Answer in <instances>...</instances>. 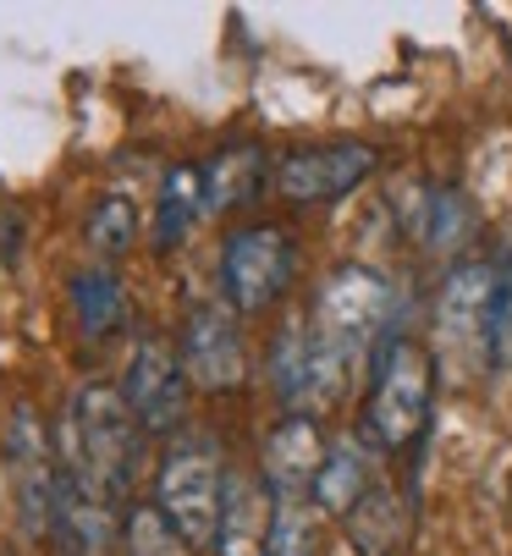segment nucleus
<instances>
[{"label":"nucleus","instance_id":"f257e3e1","mask_svg":"<svg viewBox=\"0 0 512 556\" xmlns=\"http://www.w3.org/2000/svg\"><path fill=\"white\" fill-rule=\"evenodd\" d=\"M138 435L143 425L133 419L127 396L116 386H77L66 403V473L95 496L116 502L133 485L138 468Z\"/></svg>","mask_w":512,"mask_h":556},{"label":"nucleus","instance_id":"f03ea898","mask_svg":"<svg viewBox=\"0 0 512 556\" xmlns=\"http://www.w3.org/2000/svg\"><path fill=\"white\" fill-rule=\"evenodd\" d=\"M386 320H391V287H386V276L370 270V265H341V270L325 276V287L314 298L309 331L320 337V348H330L341 364L353 369L375 348Z\"/></svg>","mask_w":512,"mask_h":556},{"label":"nucleus","instance_id":"7ed1b4c3","mask_svg":"<svg viewBox=\"0 0 512 556\" xmlns=\"http://www.w3.org/2000/svg\"><path fill=\"white\" fill-rule=\"evenodd\" d=\"M221 502H226L221 457L204 441L171 446L165 463H160V473H154V513L177 529L188 545H215V534H221Z\"/></svg>","mask_w":512,"mask_h":556},{"label":"nucleus","instance_id":"20e7f679","mask_svg":"<svg viewBox=\"0 0 512 556\" xmlns=\"http://www.w3.org/2000/svg\"><path fill=\"white\" fill-rule=\"evenodd\" d=\"M430 391H436L430 353L408 337H391L370 386V435L380 446H408L430 419Z\"/></svg>","mask_w":512,"mask_h":556},{"label":"nucleus","instance_id":"39448f33","mask_svg":"<svg viewBox=\"0 0 512 556\" xmlns=\"http://www.w3.org/2000/svg\"><path fill=\"white\" fill-rule=\"evenodd\" d=\"M292 287V237L282 226H242L226 237L221 292L237 314H260Z\"/></svg>","mask_w":512,"mask_h":556},{"label":"nucleus","instance_id":"423d86ee","mask_svg":"<svg viewBox=\"0 0 512 556\" xmlns=\"http://www.w3.org/2000/svg\"><path fill=\"white\" fill-rule=\"evenodd\" d=\"M496 270L469 260L441 281V303H436V331L441 348L458 369H474L479 358H490V326H496Z\"/></svg>","mask_w":512,"mask_h":556},{"label":"nucleus","instance_id":"0eeeda50","mask_svg":"<svg viewBox=\"0 0 512 556\" xmlns=\"http://www.w3.org/2000/svg\"><path fill=\"white\" fill-rule=\"evenodd\" d=\"M271 375H276V391L292 414H320L330 408L341 386H348V364H341L330 348H320V337L298 320L282 331L276 342V358H271Z\"/></svg>","mask_w":512,"mask_h":556},{"label":"nucleus","instance_id":"6e6552de","mask_svg":"<svg viewBox=\"0 0 512 556\" xmlns=\"http://www.w3.org/2000/svg\"><path fill=\"white\" fill-rule=\"evenodd\" d=\"M380 166V154L370 143H320V149H292L276 166V188L292 204H330L341 193H353L370 172Z\"/></svg>","mask_w":512,"mask_h":556},{"label":"nucleus","instance_id":"1a4fd4ad","mask_svg":"<svg viewBox=\"0 0 512 556\" xmlns=\"http://www.w3.org/2000/svg\"><path fill=\"white\" fill-rule=\"evenodd\" d=\"M183 386H188V369H183L177 353H171L160 337L138 342V353L127 364V380H122V396H127L133 419L149 435H160V430H171L183 419Z\"/></svg>","mask_w":512,"mask_h":556},{"label":"nucleus","instance_id":"9d476101","mask_svg":"<svg viewBox=\"0 0 512 556\" xmlns=\"http://www.w3.org/2000/svg\"><path fill=\"white\" fill-rule=\"evenodd\" d=\"M183 369L193 386L204 391H232L242 386V337H237V320H232V308L221 303H199L188 314V326H183Z\"/></svg>","mask_w":512,"mask_h":556},{"label":"nucleus","instance_id":"9b49d317","mask_svg":"<svg viewBox=\"0 0 512 556\" xmlns=\"http://www.w3.org/2000/svg\"><path fill=\"white\" fill-rule=\"evenodd\" d=\"M7 457H12V473H17V491H23V518L28 529L39 534L45 523H55V496H61V480L50 468V446H45V430L28 408L12 414V430H7Z\"/></svg>","mask_w":512,"mask_h":556},{"label":"nucleus","instance_id":"f8f14e48","mask_svg":"<svg viewBox=\"0 0 512 556\" xmlns=\"http://www.w3.org/2000/svg\"><path fill=\"white\" fill-rule=\"evenodd\" d=\"M320 463H325V441H320V425L309 414H292L287 425L271 430V441H265V480H271V491L282 502H298L303 491H314Z\"/></svg>","mask_w":512,"mask_h":556},{"label":"nucleus","instance_id":"ddd939ff","mask_svg":"<svg viewBox=\"0 0 512 556\" xmlns=\"http://www.w3.org/2000/svg\"><path fill=\"white\" fill-rule=\"evenodd\" d=\"M276 540V507L253 480H226V502H221V534L215 551L221 556H271Z\"/></svg>","mask_w":512,"mask_h":556},{"label":"nucleus","instance_id":"4468645a","mask_svg":"<svg viewBox=\"0 0 512 556\" xmlns=\"http://www.w3.org/2000/svg\"><path fill=\"white\" fill-rule=\"evenodd\" d=\"M375 491V473H370V452L359 441H336L320 463V480H314V502L336 518H353L364 507V496Z\"/></svg>","mask_w":512,"mask_h":556},{"label":"nucleus","instance_id":"2eb2a0df","mask_svg":"<svg viewBox=\"0 0 512 556\" xmlns=\"http://www.w3.org/2000/svg\"><path fill=\"white\" fill-rule=\"evenodd\" d=\"M265 188V154L260 149H221L204 166V210H237Z\"/></svg>","mask_w":512,"mask_h":556},{"label":"nucleus","instance_id":"dca6fc26","mask_svg":"<svg viewBox=\"0 0 512 556\" xmlns=\"http://www.w3.org/2000/svg\"><path fill=\"white\" fill-rule=\"evenodd\" d=\"M204 210V172L199 166H177L160 182V215H154V249H177L188 220Z\"/></svg>","mask_w":512,"mask_h":556},{"label":"nucleus","instance_id":"f3484780","mask_svg":"<svg viewBox=\"0 0 512 556\" xmlns=\"http://www.w3.org/2000/svg\"><path fill=\"white\" fill-rule=\"evenodd\" d=\"M413 231H419V243L424 249H458L463 237H469V199L458 188H436L430 199H419L413 204Z\"/></svg>","mask_w":512,"mask_h":556},{"label":"nucleus","instance_id":"a211bd4d","mask_svg":"<svg viewBox=\"0 0 512 556\" xmlns=\"http://www.w3.org/2000/svg\"><path fill=\"white\" fill-rule=\"evenodd\" d=\"M72 314H77V326L83 337H111L116 326V314H122V287L111 270H77L72 276Z\"/></svg>","mask_w":512,"mask_h":556},{"label":"nucleus","instance_id":"6ab92c4d","mask_svg":"<svg viewBox=\"0 0 512 556\" xmlns=\"http://www.w3.org/2000/svg\"><path fill=\"white\" fill-rule=\"evenodd\" d=\"M83 231H89V243L100 254H122V249H133V237H138V210L127 199H100L89 210V226Z\"/></svg>","mask_w":512,"mask_h":556},{"label":"nucleus","instance_id":"aec40b11","mask_svg":"<svg viewBox=\"0 0 512 556\" xmlns=\"http://www.w3.org/2000/svg\"><path fill=\"white\" fill-rule=\"evenodd\" d=\"M353 540H359V551L364 556H380L391 540H397V502L375 485L370 496H364V507L353 513Z\"/></svg>","mask_w":512,"mask_h":556},{"label":"nucleus","instance_id":"412c9836","mask_svg":"<svg viewBox=\"0 0 512 556\" xmlns=\"http://www.w3.org/2000/svg\"><path fill=\"white\" fill-rule=\"evenodd\" d=\"M271 556H320V534L303 502H276V540Z\"/></svg>","mask_w":512,"mask_h":556},{"label":"nucleus","instance_id":"4be33fe9","mask_svg":"<svg viewBox=\"0 0 512 556\" xmlns=\"http://www.w3.org/2000/svg\"><path fill=\"white\" fill-rule=\"evenodd\" d=\"M183 545H188V540L171 529L160 513H149V507L133 513V551H138V556H183Z\"/></svg>","mask_w":512,"mask_h":556}]
</instances>
